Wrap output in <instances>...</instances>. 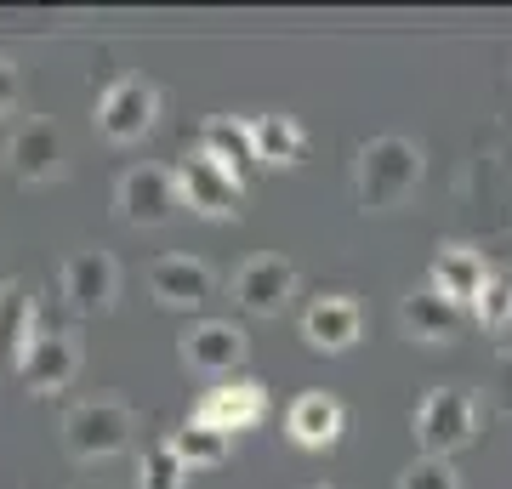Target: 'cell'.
<instances>
[{"instance_id": "cell-7", "label": "cell", "mask_w": 512, "mask_h": 489, "mask_svg": "<svg viewBox=\"0 0 512 489\" xmlns=\"http://www.w3.org/2000/svg\"><path fill=\"white\" fill-rule=\"evenodd\" d=\"M177 171L165 165H131L120 177V217L131 228H160V222L177 217Z\"/></svg>"}, {"instance_id": "cell-25", "label": "cell", "mask_w": 512, "mask_h": 489, "mask_svg": "<svg viewBox=\"0 0 512 489\" xmlns=\"http://www.w3.org/2000/svg\"><path fill=\"white\" fill-rule=\"evenodd\" d=\"M18 109V69L0 57V114H12Z\"/></svg>"}, {"instance_id": "cell-17", "label": "cell", "mask_w": 512, "mask_h": 489, "mask_svg": "<svg viewBox=\"0 0 512 489\" xmlns=\"http://www.w3.org/2000/svg\"><path fill=\"white\" fill-rule=\"evenodd\" d=\"M399 325H404L410 342L439 347V342H450V336L461 330V308L450 302V296H439L433 285H421V290H410V296L399 302Z\"/></svg>"}, {"instance_id": "cell-12", "label": "cell", "mask_w": 512, "mask_h": 489, "mask_svg": "<svg viewBox=\"0 0 512 489\" xmlns=\"http://www.w3.org/2000/svg\"><path fill=\"white\" fill-rule=\"evenodd\" d=\"M245 353H251V342H245V330L234 319H200L183 336V364L200 370V376H234Z\"/></svg>"}, {"instance_id": "cell-16", "label": "cell", "mask_w": 512, "mask_h": 489, "mask_svg": "<svg viewBox=\"0 0 512 489\" xmlns=\"http://www.w3.org/2000/svg\"><path fill=\"white\" fill-rule=\"evenodd\" d=\"M484 279H490V268H484V251H473V245H439L433 251V268H427V285L439 290V296H450V302H467L473 308L478 290H484Z\"/></svg>"}, {"instance_id": "cell-23", "label": "cell", "mask_w": 512, "mask_h": 489, "mask_svg": "<svg viewBox=\"0 0 512 489\" xmlns=\"http://www.w3.org/2000/svg\"><path fill=\"white\" fill-rule=\"evenodd\" d=\"M473 319L484 330L512 325V268H490V279H484V290H478V302H473Z\"/></svg>"}, {"instance_id": "cell-15", "label": "cell", "mask_w": 512, "mask_h": 489, "mask_svg": "<svg viewBox=\"0 0 512 489\" xmlns=\"http://www.w3.org/2000/svg\"><path fill=\"white\" fill-rule=\"evenodd\" d=\"M285 433L302 450H336L342 433H348V410H342L336 393H302L291 404V416H285Z\"/></svg>"}, {"instance_id": "cell-9", "label": "cell", "mask_w": 512, "mask_h": 489, "mask_svg": "<svg viewBox=\"0 0 512 489\" xmlns=\"http://www.w3.org/2000/svg\"><path fill=\"white\" fill-rule=\"evenodd\" d=\"M114 296H120V268H114L109 251H74L63 262V302L74 313H109Z\"/></svg>"}, {"instance_id": "cell-18", "label": "cell", "mask_w": 512, "mask_h": 489, "mask_svg": "<svg viewBox=\"0 0 512 489\" xmlns=\"http://www.w3.org/2000/svg\"><path fill=\"white\" fill-rule=\"evenodd\" d=\"M200 154L217 171H228L234 182H245V165L256 160V143H251V120H234V114H211L200 126Z\"/></svg>"}, {"instance_id": "cell-10", "label": "cell", "mask_w": 512, "mask_h": 489, "mask_svg": "<svg viewBox=\"0 0 512 489\" xmlns=\"http://www.w3.org/2000/svg\"><path fill=\"white\" fill-rule=\"evenodd\" d=\"M291 290H296V262H285V256H251L234 273L239 308L256 313V319H279L285 302H291Z\"/></svg>"}, {"instance_id": "cell-1", "label": "cell", "mask_w": 512, "mask_h": 489, "mask_svg": "<svg viewBox=\"0 0 512 489\" xmlns=\"http://www.w3.org/2000/svg\"><path fill=\"white\" fill-rule=\"evenodd\" d=\"M421 182V148L410 137H370L353 160V194L365 211H399Z\"/></svg>"}, {"instance_id": "cell-19", "label": "cell", "mask_w": 512, "mask_h": 489, "mask_svg": "<svg viewBox=\"0 0 512 489\" xmlns=\"http://www.w3.org/2000/svg\"><path fill=\"white\" fill-rule=\"evenodd\" d=\"M35 336H40V325H35V296H29V279H0V347L12 353V364L29 353Z\"/></svg>"}, {"instance_id": "cell-2", "label": "cell", "mask_w": 512, "mask_h": 489, "mask_svg": "<svg viewBox=\"0 0 512 489\" xmlns=\"http://www.w3.org/2000/svg\"><path fill=\"white\" fill-rule=\"evenodd\" d=\"M473 427H478L473 387H433L416 410V444H421V455H433V461H450V455L473 438Z\"/></svg>"}, {"instance_id": "cell-4", "label": "cell", "mask_w": 512, "mask_h": 489, "mask_svg": "<svg viewBox=\"0 0 512 489\" xmlns=\"http://www.w3.org/2000/svg\"><path fill=\"white\" fill-rule=\"evenodd\" d=\"M154 114H160V91H154V80H143V74H120V80L97 97V131H103L109 143H137V137L154 126Z\"/></svg>"}, {"instance_id": "cell-22", "label": "cell", "mask_w": 512, "mask_h": 489, "mask_svg": "<svg viewBox=\"0 0 512 489\" xmlns=\"http://www.w3.org/2000/svg\"><path fill=\"white\" fill-rule=\"evenodd\" d=\"M137 489H188V467L183 455L171 450V438H160L137 455Z\"/></svg>"}, {"instance_id": "cell-14", "label": "cell", "mask_w": 512, "mask_h": 489, "mask_svg": "<svg viewBox=\"0 0 512 489\" xmlns=\"http://www.w3.org/2000/svg\"><path fill=\"white\" fill-rule=\"evenodd\" d=\"M211 285L217 279H211V268H205L200 256H160L148 268V290H154L160 308H205Z\"/></svg>"}, {"instance_id": "cell-3", "label": "cell", "mask_w": 512, "mask_h": 489, "mask_svg": "<svg viewBox=\"0 0 512 489\" xmlns=\"http://www.w3.org/2000/svg\"><path fill=\"white\" fill-rule=\"evenodd\" d=\"M63 444H69L74 461H109L131 444V410L114 399L74 404L69 421H63Z\"/></svg>"}, {"instance_id": "cell-24", "label": "cell", "mask_w": 512, "mask_h": 489, "mask_svg": "<svg viewBox=\"0 0 512 489\" xmlns=\"http://www.w3.org/2000/svg\"><path fill=\"white\" fill-rule=\"evenodd\" d=\"M399 489H461V472L450 461H433V455H421L410 467L399 472Z\"/></svg>"}, {"instance_id": "cell-11", "label": "cell", "mask_w": 512, "mask_h": 489, "mask_svg": "<svg viewBox=\"0 0 512 489\" xmlns=\"http://www.w3.org/2000/svg\"><path fill=\"white\" fill-rule=\"evenodd\" d=\"M0 160H6V171L23 177V182H52L57 171H63V131H57L52 120H23V126L6 137Z\"/></svg>"}, {"instance_id": "cell-21", "label": "cell", "mask_w": 512, "mask_h": 489, "mask_svg": "<svg viewBox=\"0 0 512 489\" xmlns=\"http://www.w3.org/2000/svg\"><path fill=\"white\" fill-rule=\"evenodd\" d=\"M171 450L183 455V467H188V472H200V467H222V461H228V450H234V438L188 416L183 427L171 433Z\"/></svg>"}, {"instance_id": "cell-26", "label": "cell", "mask_w": 512, "mask_h": 489, "mask_svg": "<svg viewBox=\"0 0 512 489\" xmlns=\"http://www.w3.org/2000/svg\"><path fill=\"white\" fill-rule=\"evenodd\" d=\"M313 489H336V484H313Z\"/></svg>"}, {"instance_id": "cell-5", "label": "cell", "mask_w": 512, "mask_h": 489, "mask_svg": "<svg viewBox=\"0 0 512 489\" xmlns=\"http://www.w3.org/2000/svg\"><path fill=\"white\" fill-rule=\"evenodd\" d=\"M74 370H80V336H69V330H40L18 359V381L35 399H57L74 381Z\"/></svg>"}, {"instance_id": "cell-6", "label": "cell", "mask_w": 512, "mask_h": 489, "mask_svg": "<svg viewBox=\"0 0 512 489\" xmlns=\"http://www.w3.org/2000/svg\"><path fill=\"white\" fill-rule=\"evenodd\" d=\"M239 194H245V182H234L228 171H217L200 148L177 165V200H183L194 217H211V222L239 217Z\"/></svg>"}, {"instance_id": "cell-13", "label": "cell", "mask_w": 512, "mask_h": 489, "mask_svg": "<svg viewBox=\"0 0 512 489\" xmlns=\"http://www.w3.org/2000/svg\"><path fill=\"white\" fill-rule=\"evenodd\" d=\"M365 336V308L353 296H319L308 313H302V342L313 353H348L353 342Z\"/></svg>"}, {"instance_id": "cell-20", "label": "cell", "mask_w": 512, "mask_h": 489, "mask_svg": "<svg viewBox=\"0 0 512 489\" xmlns=\"http://www.w3.org/2000/svg\"><path fill=\"white\" fill-rule=\"evenodd\" d=\"M251 143H256V165H296L308 154V131L296 126L291 114H256Z\"/></svg>"}, {"instance_id": "cell-8", "label": "cell", "mask_w": 512, "mask_h": 489, "mask_svg": "<svg viewBox=\"0 0 512 489\" xmlns=\"http://www.w3.org/2000/svg\"><path fill=\"white\" fill-rule=\"evenodd\" d=\"M268 416V387L256 376H234L222 381V387H211L200 404H194V421H205V427H217V433H245V427H256V421Z\"/></svg>"}]
</instances>
